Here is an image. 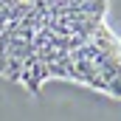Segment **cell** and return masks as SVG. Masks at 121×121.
Returning <instances> with one entry per match:
<instances>
[{
  "instance_id": "obj_1",
  "label": "cell",
  "mask_w": 121,
  "mask_h": 121,
  "mask_svg": "<svg viewBox=\"0 0 121 121\" xmlns=\"http://www.w3.org/2000/svg\"><path fill=\"white\" fill-rule=\"evenodd\" d=\"M107 0H0V73L39 90L65 79L73 56L104 26Z\"/></svg>"
}]
</instances>
